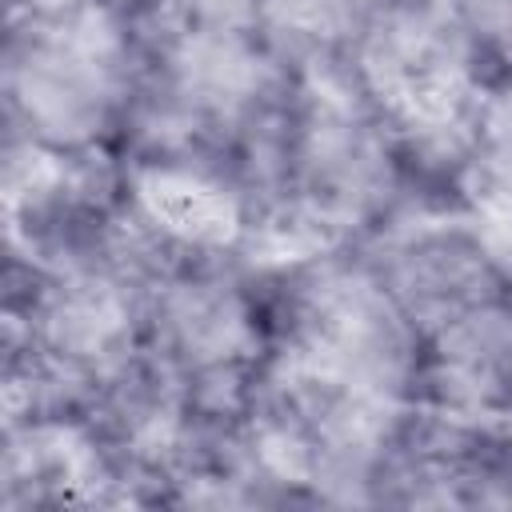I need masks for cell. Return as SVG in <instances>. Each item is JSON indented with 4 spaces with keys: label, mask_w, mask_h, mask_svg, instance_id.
I'll return each instance as SVG.
<instances>
[{
    "label": "cell",
    "mask_w": 512,
    "mask_h": 512,
    "mask_svg": "<svg viewBox=\"0 0 512 512\" xmlns=\"http://www.w3.org/2000/svg\"><path fill=\"white\" fill-rule=\"evenodd\" d=\"M140 36L92 0H8L0 44L4 152L52 164L120 160Z\"/></svg>",
    "instance_id": "cell-1"
},
{
    "label": "cell",
    "mask_w": 512,
    "mask_h": 512,
    "mask_svg": "<svg viewBox=\"0 0 512 512\" xmlns=\"http://www.w3.org/2000/svg\"><path fill=\"white\" fill-rule=\"evenodd\" d=\"M144 352L208 428H232L276 364V320L260 248L236 236H180L144 276Z\"/></svg>",
    "instance_id": "cell-2"
},
{
    "label": "cell",
    "mask_w": 512,
    "mask_h": 512,
    "mask_svg": "<svg viewBox=\"0 0 512 512\" xmlns=\"http://www.w3.org/2000/svg\"><path fill=\"white\" fill-rule=\"evenodd\" d=\"M276 364L388 404H424L428 336L388 292L364 248L304 244L264 256Z\"/></svg>",
    "instance_id": "cell-3"
},
{
    "label": "cell",
    "mask_w": 512,
    "mask_h": 512,
    "mask_svg": "<svg viewBox=\"0 0 512 512\" xmlns=\"http://www.w3.org/2000/svg\"><path fill=\"white\" fill-rule=\"evenodd\" d=\"M412 216L404 124L348 80H304L292 112L276 240L364 248Z\"/></svg>",
    "instance_id": "cell-4"
},
{
    "label": "cell",
    "mask_w": 512,
    "mask_h": 512,
    "mask_svg": "<svg viewBox=\"0 0 512 512\" xmlns=\"http://www.w3.org/2000/svg\"><path fill=\"white\" fill-rule=\"evenodd\" d=\"M364 256L424 336L512 288V268L480 212L400 220L368 240Z\"/></svg>",
    "instance_id": "cell-5"
},
{
    "label": "cell",
    "mask_w": 512,
    "mask_h": 512,
    "mask_svg": "<svg viewBox=\"0 0 512 512\" xmlns=\"http://www.w3.org/2000/svg\"><path fill=\"white\" fill-rule=\"evenodd\" d=\"M392 508H512V424L416 408Z\"/></svg>",
    "instance_id": "cell-6"
},
{
    "label": "cell",
    "mask_w": 512,
    "mask_h": 512,
    "mask_svg": "<svg viewBox=\"0 0 512 512\" xmlns=\"http://www.w3.org/2000/svg\"><path fill=\"white\" fill-rule=\"evenodd\" d=\"M424 408L512 424V288L428 332Z\"/></svg>",
    "instance_id": "cell-7"
},
{
    "label": "cell",
    "mask_w": 512,
    "mask_h": 512,
    "mask_svg": "<svg viewBox=\"0 0 512 512\" xmlns=\"http://www.w3.org/2000/svg\"><path fill=\"white\" fill-rule=\"evenodd\" d=\"M464 132L480 212L512 216V76L484 84L464 104Z\"/></svg>",
    "instance_id": "cell-8"
}]
</instances>
